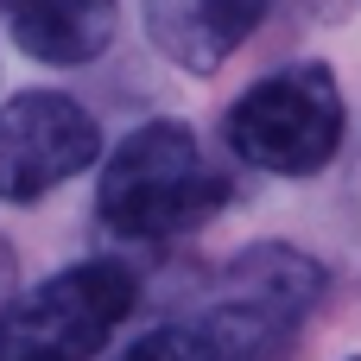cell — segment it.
Listing matches in <instances>:
<instances>
[{"mask_svg": "<svg viewBox=\"0 0 361 361\" xmlns=\"http://www.w3.org/2000/svg\"><path fill=\"white\" fill-rule=\"evenodd\" d=\"M228 203V178L209 165L197 127L146 121L133 127L95 184V222L114 241H184Z\"/></svg>", "mask_w": 361, "mask_h": 361, "instance_id": "6da1fadb", "label": "cell"}, {"mask_svg": "<svg viewBox=\"0 0 361 361\" xmlns=\"http://www.w3.org/2000/svg\"><path fill=\"white\" fill-rule=\"evenodd\" d=\"M343 133H349V108H343V89H336V70L317 63V57L247 82L222 114L228 152L254 171H273V178L324 171L343 152Z\"/></svg>", "mask_w": 361, "mask_h": 361, "instance_id": "7a4b0ae2", "label": "cell"}, {"mask_svg": "<svg viewBox=\"0 0 361 361\" xmlns=\"http://www.w3.org/2000/svg\"><path fill=\"white\" fill-rule=\"evenodd\" d=\"M140 279L121 260H76L0 311V361H89L133 317Z\"/></svg>", "mask_w": 361, "mask_h": 361, "instance_id": "3957f363", "label": "cell"}, {"mask_svg": "<svg viewBox=\"0 0 361 361\" xmlns=\"http://www.w3.org/2000/svg\"><path fill=\"white\" fill-rule=\"evenodd\" d=\"M324 286L330 279L311 254H298L286 241H260L222 273V298L197 324L216 336L222 361H241L267 343H279V336H292L311 317V305L324 298Z\"/></svg>", "mask_w": 361, "mask_h": 361, "instance_id": "277c9868", "label": "cell"}, {"mask_svg": "<svg viewBox=\"0 0 361 361\" xmlns=\"http://www.w3.org/2000/svg\"><path fill=\"white\" fill-rule=\"evenodd\" d=\"M102 159V121L57 95L19 89L0 102V203H38Z\"/></svg>", "mask_w": 361, "mask_h": 361, "instance_id": "5b68a950", "label": "cell"}, {"mask_svg": "<svg viewBox=\"0 0 361 361\" xmlns=\"http://www.w3.org/2000/svg\"><path fill=\"white\" fill-rule=\"evenodd\" d=\"M279 0H152L146 25H152V44L184 63V70H216L228 63L273 13Z\"/></svg>", "mask_w": 361, "mask_h": 361, "instance_id": "8992f818", "label": "cell"}, {"mask_svg": "<svg viewBox=\"0 0 361 361\" xmlns=\"http://www.w3.org/2000/svg\"><path fill=\"white\" fill-rule=\"evenodd\" d=\"M0 25L25 57L76 70L114 44V0H0Z\"/></svg>", "mask_w": 361, "mask_h": 361, "instance_id": "52a82bcc", "label": "cell"}, {"mask_svg": "<svg viewBox=\"0 0 361 361\" xmlns=\"http://www.w3.org/2000/svg\"><path fill=\"white\" fill-rule=\"evenodd\" d=\"M121 361H222V349H216V336L203 324H159V330H146Z\"/></svg>", "mask_w": 361, "mask_h": 361, "instance_id": "ba28073f", "label": "cell"}, {"mask_svg": "<svg viewBox=\"0 0 361 361\" xmlns=\"http://www.w3.org/2000/svg\"><path fill=\"white\" fill-rule=\"evenodd\" d=\"M19 298V254H13V241L0 235V311Z\"/></svg>", "mask_w": 361, "mask_h": 361, "instance_id": "9c48e42d", "label": "cell"}, {"mask_svg": "<svg viewBox=\"0 0 361 361\" xmlns=\"http://www.w3.org/2000/svg\"><path fill=\"white\" fill-rule=\"evenodd\" d=\"M355 361H361V355H355Z\"/></svg>", "mask_w": 361, "mask_h": 361, "instance_id": "30bf717a", "label": "cell"}]
</instances>
